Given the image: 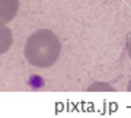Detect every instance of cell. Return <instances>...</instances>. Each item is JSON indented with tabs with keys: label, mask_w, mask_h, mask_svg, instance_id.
<instances>
[{
	"label": "cell",
	"mask_w": 131,
	"mask_h": 118,
	"mask_svg": "<svg viewBox=\"0 0 131 118\" xmlns=\"http://www.w3.org/2000/svg\"><path fill=\"white\" fill-rule=\"evenodd\" d=\"M61 54V42L51 29H38L26 38L24 56L26 61L38 69L54 66Z\"/></svg>",
	"instance_id": "6da1fadb"
},
{
	"label": "cell",
	"mask_w": 131,
	"mask_h": 118,
	"mask_svg": "<svg viewBox=\"0 0 131 118\" xmlns=\"http://www.w3.org/2000/svg\"><path fill=\"white\" fill-rule=\"evenodd\" d=\"M19 10V0H0V26L12 22Z\"/></svg>",
	"instance_id": "7a4b0ae2"
},
{
	"label": "cell",
	"mask_w": 131,
	"mask_h": 118,
	"mask_svg": "<svg viewBox=\"0 0 131 118\" xmlns=\"http://www.w3.org/2000/svg\"><path fill=\"white\" fill-rule=\"evenodd\" d=\"M13 44V32L7 26H0V56L10 50Z\"/></svg>",
	"instance_id": "3957f363"
},
{
	"label": "cell",
	"mask_w": 131,
	"mask_h": 118,
	"mask_svg": "<svg viewBox=\"0 0 131 118\" xmlns=\"http://www.w3.org/2000/svg\"><path fill=\"white\" fill-rule=\"evenodd\" d=\"M89 90H114V88L106 85L105 82H96L89 88Z\"/></svg>",
	"instance_id": "277c9868"
},
{
	"label": "cell",
	"mask_w": 131,
	"mask_h": 118,
	"mask_svg": "<svg viewBox=\"0 0 131 118\" xmlns=\"http://www.w3.org/2000/svg\"><path fill=\"white\" fill-rule=\"evenodd\" d=\"M127 51H128V56L131 58V32L127 35Z\"/></svg>",
	"instance_id": "5b68a950"
},
{
	"label": "cell",
	"mask_w": 131,
	"mask_h": 118,
	"mask_svg": "<svg viewBox=\"0 0 131 118\" xmlns=\"http://www.w3.org/2000/svg\"><path fill=\"white\" fill-rule=\"evenodd\" d=\"M127 90H128V92H131V79H130V82H128V86H127Z\"/></svg>",
	"instance_id": "8992f818"
}]
</instances>
